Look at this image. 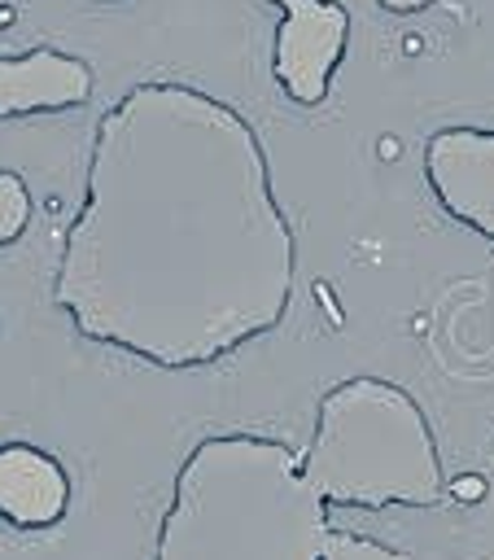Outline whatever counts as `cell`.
I'll return each instance as SVG.
<instances>
[{
  "label": "cell",
  "instance_id": "6da1fadb",
  "mask_svg": "<svg viewBox=\"0 0 494 560\" xmlns=\"http://www.w3.org/2000/svg\"><path fill=\"white\" fill-rule=\"evenodd\" d=\"M293 289L297 232L254 122L197 83H131L96 118L52 306L92 346L201 372L271 337Z\"/></svg>",
  "mask_w": 494,
  "mask_h": 560
},
{
  "label": "cell",
  "instance_id": "7a4b0ae2",
  "mask_svg": "<svg viewBox=\"0 0 494 560\" xmlns=\"http://www.w3.org/2000/svg\"><path fill=\"white\" fill-rule=\"evenodd\" d=\"M328 534V503L302 451L232 429L179 459L149 560H324Z\"/></svg>",
  "mask_w": 494,
  "mask_h": 560
},
{
  "label": "cell",
  "instance_id": "3957f363",
  "mask_svg": "<svg viewBox=\"0 0 494 560\" xmlns=\"http://www.w3.org/2000/svg\"><path fill=\"white\" fill-rule=\"evenodd\" d=\"M302 468L328 508H437L450 494L424 407L385 376H345L319 394Z\"/></svg>",
  "mask_w": 494,
  "mask_h": 560
},
{
  "label": "cell",
  "instance_id": "277c9868",
  "mask_svg": "<svg viewBox=\"0 0 494 560\" xmlns=\"http://www.w3.org/2000/svg\"><path fill=\"white\" fill-rule=\"evenodd\" d=\"M280 9L271 39V79L289 105L315 109L350 48V9L337 0H267Z\"/></svg>",
  "mask_w": 494,
  "mask_h": 560
},
{
  "label": "cell",
  "instance_id": "5b68a950",
  "mask_svg": "<svg viewBox=\"0 0 494 560\" xmlns=\"http://www.w3.org/2000/svg\"><path fill=\"white\" fill-rule=\"evenodd\" d=\"M420 171L450 223L494 241V127H437L420 149Z\"/></svg>",
  "mask_w": 494,
  "mask_h": 560
},
{
  "label": "cell",
  "instance_id": "8992f818",
  "mask_svg": "<svg viewBox=\"0 0 494 560\" xmlns=\"http://www.w3.org/2000/svg\"><path fill=\"white\" fill-rule=\"evenodd\" d=\"M92 96V66L66 48L0 52V122L66 114Z\"/></svg>",
  "mask_w": 494,
  "mask_h": 560
},
{
  "label": "cell",
  "instance_id": "52a82bcc",
  "mask_svg": "<svg viewBox=\"0 0 494 560\" xmlns=\"http://www.w3.org/2000/svg\"><path fill=\"white\" fill-rule=\"evenodd\" d=\"M74 499L70 472L35 442H0V521L13 529H52Z\"/></svg>",
  "mask_w": 494,
  "mask_h": 560
},
{
  "label": "cell",
  "instance_id": "ba28073f",
  "mask_svg": "<svg viewBox=\"0 0 494 560\" xmlns=\"http://www.w3.org/2000/svg\"><path fill=\"white\" fill-rule=\"evenodd\" d=\"M31 214H35V197L26 179L17 171H0V249L22 241V232L31 228Z\"/></svg>",
  "mask_w": 494,
  "mask_h": 560
},
{
  "label": "cell",
  "instance_id": "9c48e42d",
  "mask_svg": "<svg viewBox=\"0 0 494 560\" xmlns=\"http://www.w3.org/2000/svg\"><path fill=\"white\" fill-rule=\"evenodd\" d=\"M324 560H411L402 547L376 538V534H358V529H337L324 542Z\"/></svg>",
  "mask_w": 494,
  "mask_h": 560
},
{
  "label": "cell",
  "instance_id": "30bf717a",
  "mask_svg": "<svg viewBox=\"0 0 494 560\" xmlns=\"http://www.w3.org/2000/svg\"><path fill=\"white\" fill-rule=\"evenodd\" d=\"M385 13H393V18H411V13H424V9H433L437 0H376Z\"/></svg>",
  "mask_w": 494,
  "mask_h": 560
},
{
  "label": "cell",
  "instance_id": "8fae6325",
  "mask_svg": "<svg viewBox=\"0 0 494 560\" xmlns=\"http://www.w3.org/2000/svg\"><path fill=\"white\" fill-rule=\"evenodd\" d=\"M450 494H455V499L477 503V499L485 494V481H481V477H459V481H450Z\"/></svg>",
  "mask_w": 494,
  "mask_h": 560
},
{
  "label": "cell",
  "instance_id": "7c38bea8",
  "mask_svg": "<svg viewBox=\"0 0 494 560\" xmlns=\"http://www.w3.org/2000/svg\"><path fill=\"white\" fill-rule=\"evenodd\" d=\"M87 4H127V0H87Z\"/></svg>",
  "mask_w": 494,
  "mask_h": 560
}]
</instances>
